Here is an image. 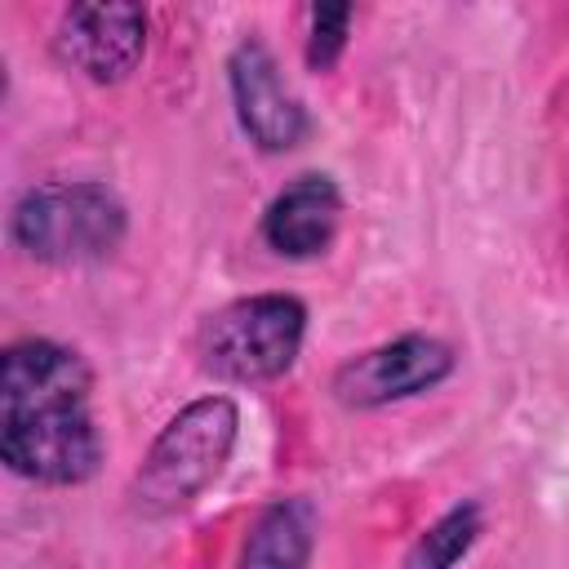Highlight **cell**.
<instances>
[{"mask_svg":"<svg viewBox=\"0 0 569 569\" xmlns=\"http://www.w3.org/2000/svg\"><path fill=\"white\" fill-rule=\"evenodd\" d=\"M458 356L436 333H400L382 347H369L338 365L329 391L342 409H382L409 396L440 387L453 373Z\"/></svg>","mask_w":569,"mask_h":569,"instance_id":"obj_5","label":"cell"},{"mask_svg":"<svg viewBox=\"0 0 569 569\" xmlns=\"http://www.w3.org/2000/svg\"><path fill=\"white\" fill-rule=\"evenodd\" d=\"M480 529H485V511H480V502L467 498V502L449 507L436 525H427V529L413 538V547L405 551L400 569H453V565L476 547Z\"/></svg>","mask_w":569,"mask_h":569,"instance_id":"obj_10","label":"cell"},{"mask_svg":"<svg viewBox=\"0 0 569 569\" xmlns=\"http://www.w3.org/2000/svg\"><path fill=\"white\" fill-rule=\"evenodd\" d=\"M307 307L293 293H253L218 307L196 329V360L222 382H271L293 369Z\"/></svg>","mask_w":569,"mask_h":569,"instance_id":"obj_4","label":"cell"},{"mask_svg":"<svg viewBox=\"0 0 569 569\" xmlns=\"http://www.w3.org/2000/svg\"><path fill=\"white\" fill-rule=\"evenodd\" d=\"M227 89H231V107L236 120L244 129V138L267 151V156H284L293 147L307 142L311 133V116L302 107V98L284 84V71L276 62V53L262 40H240L227 58Z\"/></svg>","mask_w":569,"mask_h":569,"instance_id":"obj_6","label":"cell"},{"mask_svg":"<svg viewBox=\"0 0 569 569\" xmlns=\"http://www.w3.org/2000/svg\"><path fill=\"white\" fill-rule=\"evenodd\" d=\"M129 231L124 200L93 178L36 182L18 196L9 213V240L49 267H93L107 262Z\"/></svg>","mask_w":569,"mask_h":569,"instance_id":"obj_2","label":"cell"},{"mask_svg":"<svg viewBox=\"0 0 569 569\" xmlns=\"http://www.w3.org/2000/svg\"><path fill=\"white\" fill-rule=\"evenodd\" d=\"M84 356L53 338H22L0 360V458L36 485H84L102 462Z\"/></svg>","mask_w":569,"mask_h":569,"instance_id":"obj_1","label":"cell"},{"mask_svg":"<svg viewBox=\"0 0 569 569\" xmlns=\"http://www.w3.org/2000/svg\"><path fill=\"white\" fill-rule=\"evenodd\" d=\"M53 53L62 67L93 84H120L138 71L147 53V9L142 4H71L58 18Z\"/></svg>","mask_w":569,"mask_h":569,"instance_id":"obj_7","label":"cell"},{"mask_svg":"<svg viewBox=\"0 0 569 569\" xmlns=\"http://www.w3.org/2000/svg\"><path fill=\"white\" fill-rule=\"evenodd\" d=\"M342 222V191L329 173H298L262 209V244L280 258H320Z\"/></svg>","mask_w":569,"mask_h":569,"instance_id":"obj_8","label":"cell"},{"mask_svg":"<svg viewBox=\"0 0 569 569\" xmlns=\"http://www.w3.org/2000/svg\"><path fill=\"white\" fill-rule=\"evenodd\" d=\"M240 436V409L231 396H200L178 409L151 440L129 498L142 516H173L191 507L227 467Z\"/></svg>","mask_w":569,"mask_h":569,"instance_id":"obj_3","label":"cell"},{"mask_svg":"<svg viewBox=\"0 0 569 569\" xmlns=\"http://www.w3.org/2000/svg\"><path fill=\"white\" fill-rule=\"evenodd\" d=\"M351 18H356L351 4H311L302 58H307V67H311L316 76L338 67V58H342V49H347V36H351Z\"/></svg>","mask_w":569,"mask_h":569,"instance_id":"obj_11","label":"cell"},{"mask_svg":"<svg viewBox=\"0 0 569 569\" xmlns=\"http://www.w3.org/2000/svg\"><path fill=\"white\" fill-rule=\"evenodd\" d=\"M311 551H316V507L307 498H280L249 525L236 569H307Z\"/></svg>","mask_w":569,"mask_h":569,"instance_id":"obj_9","label":"cell"}]
</instances>
